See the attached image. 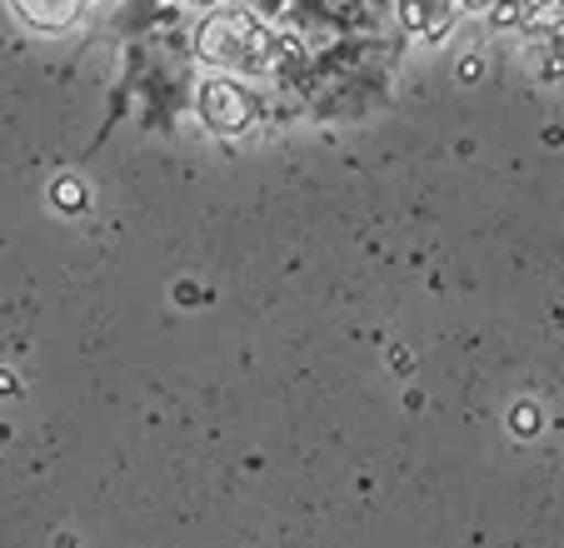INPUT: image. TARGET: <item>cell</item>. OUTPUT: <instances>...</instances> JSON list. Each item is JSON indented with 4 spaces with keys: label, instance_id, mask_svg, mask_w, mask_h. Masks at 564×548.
<instances>
[{
    "label": "cell",
    "instance_id": "cell-4",
    "mask_svg": "<svg viewBox=\"0 0 564 548\" xmlns=\"http://www.w3.org/2000/svg\"><path fill=\"white\" fill-rule=\"evenodd\" d=\"M459 0H400V25L420 41H440L455 25Z\"/></svg>",
    "mask_w": 564,
    "mask_h": 548
},
{
    "label": "cell",
    "instance_id": "cell-9",
    "mask_svg": "<svg viewBox=\"0 0 564 548\" xmlns=\"http://www.w3.org/2000/svg\"><path fill=\"white\" fill-rule=\"evenodd\" d=\"M175 6H215V0H175Z\"/></svg>",
    "mask_w": 564,
    "mask_h": 548
},
{
    "label": "cell",
    "instance_id": "cell-10",
    "mask_svg": "<svg viewBox=\"0 0 564 548\" xmlns=\"http://www.w3.org/2000/svg\"><path fill=\"white\" fill-rule=\"evenodd\" d=\"M560 51H564V31H560Z\"/></svg>",
    "mask_w": 564,
    "mask_h": 548
},
{
    "label": "cell",
    "instance_id": "cell-6",
    "mask_svg": "<svg viewBox=\"0 0 564 548\" xmlns=\"http://www.w3.org/2000/svg\"><path fill=\"white\" fill-rule=\"evenodd\" d=\"M520 31L560 35V31H564V0H524V21H520Z\"/></svg>",
    "mask_w": 564,
    "mask_h": 548
},
{
    "label": "cell",
    "instance_id": "cell-8",
    "mask_svg": "<svg viewBox=\"0 0 564 548\" xmlns=\"http://www.w3.org/2000/svg\"><path fill=\"white\" fill-rule=\"evenodd\" d=\"M495 0H459V11H490Z\"/></svg>",
    "mask_w": 564,
    "mask_h": 548
},
{
    "label": "cell",
    "instance_id": "cell-1",
    "mask_svg": "<svg viewBox=\"0 0 564 548\" xmlns=\"http://www.w3.org/2000/svg\"><path fill=\"white\" fill-rule=\"evenodd\" d=\"M195 51H200V61L230 75H270L280 65L275 35L240 6H210L200 31H195Z\"/></svg>",
    "mask_w": 564,
    "mask_h": 548
},
{
    "label": "cell",
    "instance_id": "cell-5",
    "mask_svg": "<svg viewBox=\"0 0 564 548\" xmlns=\"http://www.w3.org/2000/svg\"><path fill=\"white\" fill-rule=\"evenodd\" d=\"M11 6L25 25H35V31H70L86 0H11Z\"/></svg>",
    "mask_w": 564,
    "mask_h": 548
},
{
    "label": "cell",
    "instance_id": "cell-7",
    "mask_svg": "<svg viewBox=\"0 0 564 548\" xmlns=\"http://www.w3.org/2000/svg\"><path fill=\"white\" fill-rule=\"evenodd\" d=\"M55 205H61L65 215H75V210H86V185L80 179H55Z\"/></svg>",
    "mask_w": 564,
    "mask_h": 548
},
{
    "label": "cell",
    "instance_id": "cell-3",
    "mask_svg": "<svg viewBox=\"0 0 564 548\" xmlns=\"http://www.w3.org/2000/svg\"><path fill=\"white\" fill-rule=\"evenodd\" d=\"M310 6H315V15L340 25V31H375V25L390 21L394 0H310Z\"/></svg>",
    "mask_w": 564,
    "mask_h": 548
},
{
    "label": "cell",
    "instance_id": "cell-2",
    "mask_svg": "<svg viewBox=\"0 0 564 548\" xmlns=\"http://www.w3.org/2000/svg\"><path fill=\"white\" fill-rule=\"evenodd\" d=\"M200 120L220 135H240L260 120V100L235 75H210V80H200Z\"/></svg>",
    "mask_w": 564,
    "mask_h": 548
}]
</instances>
